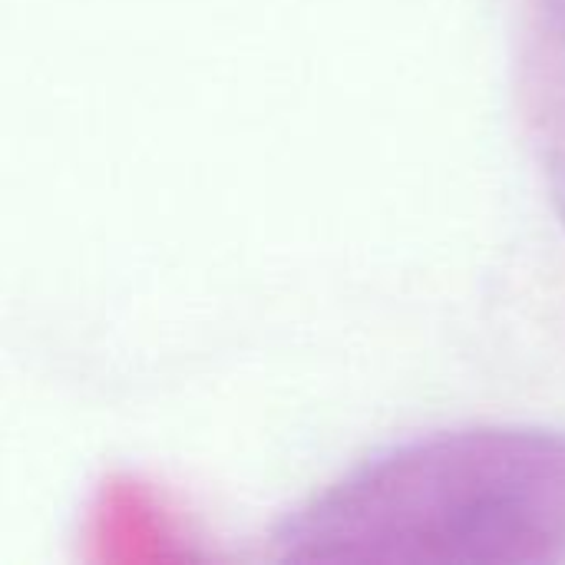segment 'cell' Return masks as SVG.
<instances>
[{
	"label": "cell",
	"instance_id": "cell-2",
	"mask_svg": "<svg viewBox=\"0 0 565 565\" xmlns=\"http://www.w3.org/2000/svg\"><path fill=\"white\" fill-rule=\"evenodd\" d=\"M523 40L530 129L565 205V0H526Z\"/></svg>",
	"mask_w": 565,
	"mask_h": 565
},
{
	"label": "cell",
	"instance_id": "cell-1",
	"mask_svg": "<svg viewBox=\"0 0 565 565\" xmlns=\"http://www.w3.org/2000/svg\"><path fill=\"white\" fill-rule=\"evenodd\" d=\"M285 563L550 565L565 559V434L480 424L394 444L295 507Z\"/></svg>",
	"mask_w": 565,
	"mask_h": 565
}]
</instances>
